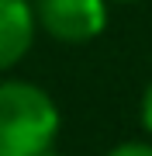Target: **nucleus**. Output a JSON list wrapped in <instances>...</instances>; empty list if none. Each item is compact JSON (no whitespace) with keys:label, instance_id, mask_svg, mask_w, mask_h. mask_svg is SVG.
I'll return each mask as SVG.
<instances>
[{"label":"nucleus","instance_id":"0eeeda50","mask_svg":"<svg viewBox=\"0 0 152 156\" xmlns=\"http://www.w3.org/2000/svg\"><path fill=\"white\" fill-rule=\"evenodd\" d=\"M42 156H59V153H56V149H49V153H42Z\"/></svg>","mask_w":152,"mask_h":156},{"label":"nucleus","instance_id":"7ed1b4c3","mask_svg":"<svg viewBox=\"0 0 152 156\" xmlns=\"http://www.w3.org/2000/svg\"><path fill=\"white\" fill-rule=\"evenodd\" d=\"M38 38V17L31 0H0V76H7L31 52Z\"/></svg>","mask_w":152,"mask_h":156},{"label":"nucleus","instance_id":"f257e3e1","mask_svg":"<svg viewBox=\"0 0 152 156\" xmlns=\"http://www.w3.org/2000/svg\"><path fill=\"white\" fill-rule=\"evenodd\" d=\"M59 128V104L42 83L0 76V156H42L56 149Z\"/></svg>","mask_w":152,"mask_h":156},{"label":"nucleus","instance_id":"423d86ee","mask_svg":"<svg viewBox=\"0 0 152 156\" xmlns=\"http://www.w3.org/2000/svg\"><path fill=\"white\" fill-rule=\"evenodd\" d=\"M111 4H142V0H111Z\"/></svg>","mask_w":152,"mask_h":156},{"label":"nucleus","instance_id":"39448f33","mask_svg":"<svg viewBox=\"0 0 152 156\" xmlns=\"http://www.w3.org/2000/svg\"><path fill=\"white\" fill-rule=\"evenodd\" d=\"M138 125L152 139V80L145 83V90H142V97H138Z\"/></svg>","mask_w":152,"mask_h":156},{"label":"nucleus","instance_id":"20e7f679","mask_svg":"<svg viewBox=\"0 0 152 156\" xmlns=\"http://www.w3.org/2000/svg\"><path fill=\"white\" fill-rule=\"evenodd\" d=\"M104 156H152V139H128V142H118V146H111Z\"/></svg>","mask_w":152,"mask_h":156},{"label":"nucleus","instance_id":"f03ea898","mask_svg":"<svg viewBox=\"0 0 152 156\" xmlns=\"http://www.w3.org/2000/svg\"><path fill=\"white\" fill-rule=\"evenodd\" d=\"M38 31L59 45L97 42L111 21V0H31Z\"/></svg>","mask_w":152,"mask_h":156}]
</instances>
